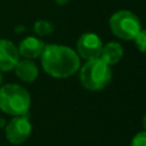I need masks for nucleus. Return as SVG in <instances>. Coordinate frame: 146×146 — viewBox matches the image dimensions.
Instances as JSON below:
<instances>
[{
    "mask_svg": "<svg viewBox=\"0 0 146 146\" xmlns=\"http://www.w3.org/2000/svg\"><path fill=\"white\" fill-rule=\"evenodd\" d=\"M32 132V124L26 115L13 117L5 127V137L13 145H21L27 141Z\"/></svg>",
    "mask_w": 146,
    "mask_h": 146,
    "instance_id": "nucleus-5",
    "label": "nucleus"
},
{
    "mask_svg": "<svg viewBox=\"0 0 146 146\" xmlns=\"http://www.w3.org/2000/svg\"><path fill=\"white\" fill-rule=\"evenodd\" d=\"M135 45L141 53H146V30H141L133 38Z\"/></svg>",
    "mask_w": 146,
    "mask_h": 146,
    "instance_id": "nucleus-12",
    "label": "nucleus"
},
{
    "mask_svg": "<svg viewBox=\"0 0 146 146\" xmlns=\"http://www.w3.org/2000/svg\"><path fill=\"white\" fill-rule=\"evenodd\" d=\"M44 48H45V42L42 40L33 37V36H28L19 42L18 53H19V56L32 60V59H36L41 55Z\"/></svg>",
    "mask_w": 146,
    "mask_h": 146,
    "instance_id": "nucleus-8",
    "label": "nucleus"
},
{
    "mask_svg": "<svg viewBox=\"0 0 146 146\" xmlns=\"http://www.w3.org/2000/svg\"><path fill=\"white\" fill-rule=\"evenodd\" d=\"M54 1H55L58 5H66L69 3V0H54Z\"/></svg>",
    "mask_w": 146,
    "mask_h": 146,
    "instance_id": "nucleus-14",
    "label": "nucleus"
},
{
    "mask_svg": "<svg viewBox=\"0 0 146 146\" xmlns=\"http://www.w3.org/2000/svg\"><path fill=\"white\" fill-rule=\"evenodd\" d=\"M101 49H103V42L96 33L86 32L81 35L77 40V54L85 60L100 58Z\"/></svg>",
    "mask_w": 146,
    "mask_h": 146,
    "instance_id": "nucleus-6",
    "label": "nucleus"
},
{
    "mask_svg": "<svg viewBox=\"0 0 146 146\" xmlns=\"http://www.w3.org/2000/svg\"><path fill=\"white\" fill-rule=\"evenodd\" d=\"M31 106V95L23 86L8 83L0 86V110L17 117L26 115Z\"/></svg>",
    "mask_w": 146,
    "mask_h": 146,
    "instance_id": "nucleus-2",
    "label": "nucleus"
},
{
    "mask_svg": "<svg viewBox=\"0 0 146 146\" xmlns=\"http://www.w3.org/2000/svg\"><path fill=\"white\" fill-rule=\"evenodd\" d=\"M14 71L17 77L23 82L31 83L38 77V68L31 59H23L17 63L14 67Z\"/></svg>",
    "mask_w": 146,
    "mask_h": 146,
    "instance_id": "nucleus-9",
    "label": "nucleus"
},
{
    "mask_svg": "<svg viewBox=\"0 0 146 146\" xmlns=\"http://www.w3.org/2000/svg\"><path fill=\"white\" fill-rule=\"evenodd\" d=\"M19 62L18 48L7 38H0V72L13 71Z\"/></svg>",
    "mask_w": 146,
    "mask_h": 146,
    "instance_id": "nucleus-7",
    "label": "nucleus"
},
{
    "mask_svg": "<svg viewBox=\"0 0 146 146\" xmlns=\"http://www.w3.org/2000/svg\"><path fill=\"white\" fill-rule=\"evenodd\" d=\"M40 58L44 71L54 78H68L81 67L77 51L64 45H45Z\"/></svg>",
    "mask_w": 146,
    "mask_h": 146,
    "instance_id": "nucleus-1",
    "label": "nucleus"
},
{
    "mask_svg": "<svg viewBox=\"0 0 146 146\" xmlns=\"http://www.w3.org/2000/svg\"><path fill=\"white\" fill-rule=\"evenodd\" d=\"M122 56H123V48H122L121 44L115 42V41H110V42L103 45L100 59H103L106 64L114 66L118 62H121Z\"/></svg>",
    "mask_w": 146,
    "mask_h": 146,
    "instance_id": "nucleus-10",
    "label": "nucleus"
},
{
    "mask_svg": "<svg viewBox=\"0 0 146 146\" xmlns=\"http://www.w3.org/2000/svg\"><path fill=\"white\" fill-rule=\"evenodd\" d=\"M111 68L103 59L96 58L86 60L80 72L81 83L90 91L104 90L111 81Z\"/></svg>",
    "mask_w": 146,
    "mask_h": 146,
    "instance_id": "nucleus-3",
    "label": "nucleus"
},
{
    "mask_svg": "<svg viewBox=\"0 0 146 146\" xmlns=\"http://www.w3.org/2000/svg\"><path fill=\"white\" fill-rule=\"evenodd\" d=\"M109 26L115 37L131 41L142 30L139 17L129 10H118L109 19Z\"/></svg>",
    "mask_w": 146,
    "mask_h": 146,
    "instance_id": "nucleus-4",
    "label": "nucleus"
},
{
    "mask_svg": "<svg viewBox=\"0 0 146 146\" xmlns=\"http://www.w3.org/2000/svg\"><path fill=\"white\" fill-rule=\"evenodd\" d=\"M33 31H35V33L38 36H48L54 31V26H53V23L49 22V21L40 19V21H37V22H35V25H33Z\"/></svg>",
    "mask_w": 146,
    "mask_h": 146,
    "instance_id": "nucleus-11",
    "label": "nucleus"
},
{
    "mask_svg": "<svg viewBox=\"0 0 146 146\" xmlns=\"http://www.w3.org/2000/svg\"><path fill=\"white\" fill-rule=\"evenodd\" d=\"M131 146H146V131L139 132L132 137Z\"/></svg>",
    "mask_w": 146,
    "mask_h": 146,
    "instance_id": "nucleus-13",
    "label": "nucleus"
},
{
    "mask_svg": "<svg viewBox=\"0 0 146 146\" xmlns=\"http://www.w3.org/2000/svg\"><path fill=\"white\" fill-rule=\"evenodd\" d=\"M142 124H144V128H145V131H146V114H145L144 119H142Z\"/></svg>",
    "mask_w": 146,
    "mask_h": 146,
    "instance_id": "nucleus-15",
    "label": "nucleus"
},
{
    "mask_svg": "<svg viewBox=\"0 0 146 146\" xmlns=\"http://www.w3.org/2000/svg\"><path fill=\"white\" fill-rule=\"evenodd\" d=\"M1 82H3V76H1V72H0V86H1Z\"/></svg>",
    "mask_w": 146,
    "mask_h": 146,
    "instance_id": "nucleus-16",
    "label": "nucleus"
}]
</instances>
